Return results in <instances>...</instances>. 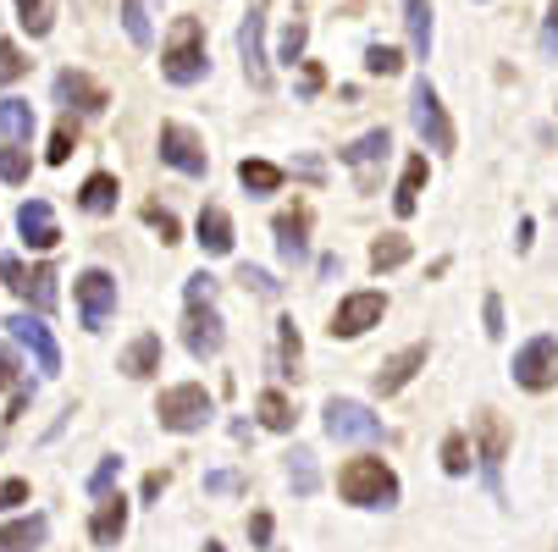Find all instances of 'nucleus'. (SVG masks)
<instances>
[{
	"instance_id": "obj_1",
	"label": "nucleus",
	"mask_w": 558,
	"mask_h": 552,
	"mask_svg": "<svg viewBox=\"0 0 558 552\" xmlns=\"http://www.w3.org/2000/svg\"><path fill=\"white\" fill-rule=\"evenodd\" d=\"M205 72H210V61H205V23L199 17H178L167 45H161V77L178 84V89H189V84H199Z\"/></svg>"
},
{
	"instance_id": "obj_2",
	"label": "nucleus",
	"mask_w": 558,
	"mask_h": 552,
	"mask_svg": "<svg viewBox=\"0 0 558 552\" xmlns=\"http://www.w3.org/2000/svg\"><path fill=\"white\" fill-rule=\"evenodd\" d=\"M338 498L354 508H392L398 503V476L381 458H349L338 469Z\"/></svg>"
},
{
	"instance_id": "obj_3",
	"label": "nucleus",
	"mask_w": 558,
	"mask_h": 552,
	"mask_svg": "<svg viewBox=\"0 0 558 552\" xmlns=\"http://www.w3.org/2000/svg\"><path fill=\"white\" fill-rule=\"evenodd\" d=\"M155 415H161V431L189 437V431H199V426L216 415V398H210V392H205L199 381H183V387H167V392H161Z\"/></svg>"
},
{
	"instance_id": "obj_4",
	"label": "nucleus",
	"mask_w": 558,
	"mask_h": 552,
	"mask_svg": "<svg viewBox=\"0 0 558 552\" xmlns=\"http://www.w3.org/2000/svg\"><path fill=\"white\" fill-rule=\"evenodd\" d=\"M410 122H415V133L426 138V149H453L459 138H453V122H448V111H442V100H437V89L426 84V77H415V89H410Z\"/></svg>"
},
{
	"instance_id": "obj_5",
	"label": "nucleus",
	"mask_w": 558,
	"mask_h": 552,
	"mask_svg": "<svg viewBox=\"0 0 558 552\" xmlns=\"http://www.w3.org/2000/svg\"><path fill=\"white\" fill-rule=\"evenodd\" d=\"M155 149H161V161L183 177H205L210 172V155H205V138L183 122H161V138H155Z\"/></svg>"
},
{
	"instance_id": "obj_6",
	"label": "nucleus",
	"mask_w": 558,
	"mask_h": 552,
	"mask_svg": "<svg viewBox=\"0 0 558 552\" xmlns=\"http://www.w3.org/2000/svg\"><path fill=\"white\" fill-rule=\"evenodd\" d=\"M111 309H117V277L89 266L77 277V321H84V332H100L111 321Z\"/></svg>"
},
{
	"instance_id": "obj_7",
	"label": "nucleus",
	"mask_w": 558,
	"mask_h": 552,
	"mask_svg": "<svg viewBox=\"0 0 558 552\" xmlns=\"http://www.w3.org/2000/svg\"><path fill=\"white\" fill-rule=\"evenodd\" d=\"M514 381L525 387V392H547V387H558V338H531L520 354H514Z\"/></svg>"
},
{
	"instance_id": "obj_8",
	"label": "nucleus",
	"mask_w": 558,
	"mask_h": 552,
	"mask_svg": "<svg viewBox=\"0 0 558 552\" xmlns=\"http://www.w3.org/2000/svg\"><path fill=\"white\" fill-rule=\"evenodd\" d=\"M327 437L332 442H381V415H371L354 398H332L327 404Z\"/></svg>"
},
{
	"instance_id": "obj_9",
	"label": "nucleus",
	"mask_w": 558,
	"mask_h": 552,
	"mask_svg": "<svg viewBox=\"0 0 558 552\" xmlns=\"http://www.w3.org/2000/svg\"><path fill=\"white\" fill-rule=\"evenodd\" d=\"M7 332L34 354L39 376H61V348H56V338H50V327H45V315H12Z\"/></svg>"
},
{
	"instance_id": "obj_10",
	"label": "nucleus",
	"mask_w": 558,
	"mask_h": 552,
	"mask_svg": "<svg viewBox=\"0 0 558 552\" xmlns=\"http://www.w3.org/2000/svg\"><path fill=\"white\" fill-rule=\"evenodd\" d=\"M387 149H392V133H387V127H371L365 138H354L349 149H338V161L354 167V177H360V194L376 188V167L387 161Z\"/></svg>"
},
{
	"instance_id": "obj_11",
	"label": "nucleus",
	"mask_w": 558,
	"mask_h": 552,
	"mask_svg": "<svg viewBox=\"0 0 558 552\" xmlns=\"http://www.w3.org/2000/svg\"><path fill=\"white\" fill-rule=\"evenodd\" d=\"M238 56H244V77L266 95V89H271V61H266V12H250V23L238 28Z\"/></svg>"
},
{
	"instance_id": "obj_12",
	"label": "nucleus",
	"mask_w": 558,
	"mask_h": 552,
	"mask_svg": "<svg viewBox=\"0 0 558 552\" xmlns=\"http://www.w3.org/2000/svg\"><path fill=\"white\" fill-rule=\"evenodd\" d=\"M381 315H387V298L381 293H349L332 315V338H360L371 327H381Z\"/></svg>"
},
{
	"instance_id": "obj_13",
	"label": "nucleus",
	"mask_w": 558,
	"mask_h": 552,
	"mask_svg": "<svg viewBox=\"0 0 558 552\" xmlns=\"http://www.w3.org/2000/svg\"><path fill=\"white\" fill-rule=\"evenodd\" d=\"M475 442H482V469H487V487L498 492V487H504V458H509V426H504L493 409H482V415H475Z\"/></svg>"
},
{
	"instance_id": "obj_14",
	"label": "nucleus",
	"mask_w": 558,
	"mask_h": 552,
	"mask_svg": "<svg viewBox=\"0 0 558 552\" xmlns=\"http://www.w3.org/2000/svg\"><path fill=\"white\" fill-rule=\"evenodd\" d=\"M0 277H7V287H12L17 298H28L39 315H45V309H56V271H50V266L23 271V260H7V266H0Z\"/></svg>"
},
{
	"instance_id": "obj_15",
	"label": "nucleus",
	"mask_w": 558,
	"mask_h": 552,
	"mask_svg": "<svg viewBox=\"0 0 558 552\" xmlns=\"http://www.w3.org/2000/svg\"><path fill=\"white\" fill-rule=\"evenodd\" d=\"M183 343H189V354H194V359H216V354H221L227 332H221V315H216L210 304H189V321H183Z\"/></svg>"
},
{
	"instance_id": "obj_16",
	"label": "nucleus",
	"mask_w": 558,
	"mask_h": 552,
	"mask_svg": "<svg viewBox=\"0 0 558 552\" xmlns=\"http://www.w3.org/2000/svg\"><path fill=\"white\" fill-rule=\"evenodd\" d=\"M421 370H426V343L398 348V354H387V359H381V370H376V392H381V398H392V392H404Z\"/></svg>"
},
{
	"instance_id": "obj_17",
	"label": "nucleus",
	"mask_w": 558,
	"mask_h": 552,
	"mask_svg": "<svg viewBox=\"0 0 558 552\" xmlns=\"http://www.w3.org/2000/svg\"><path fill=\"white\" fill-rule=\"evenodd\" d=\"M56 100H61L66 111H89V116H100V111L111 106V95L95 84V77H84V72H61V77H56Z\"/></svg>"
},
{
	"instance_id": "obj_18",
	"label": "nucleus",
	"mask_w": 558,
	"mask_h": 552,
	"mask_svg": "<svg viewBox=\"0 0 558 552\" xmlns=\"http://www.w3.org/2000/svg\"><path fill=\"white\" fill-rule=\"evenodd\" d=\"M17 232H23V244L28 249H56L61 244V226H56V210L45 205V199H28L23 210H17Z\"/></svg>"
},
{
	"instance_id": "obj_19",
	"label": "nucleus",
	"mask_w": 558,
	"mask_h": 552,
	"mask_svg": "<svg viewBox=\"0 0 558 552\" xmlns=\"http://www.w3.org/2000/svg\"><path fill=\"white\" fill-rule=\"evenodd\" d=\"M128 498L122 492H106L100 503H95V519H89V541L95 547H117L122 541V530H128Z\"/></svg>"
},
{
	"instance_id": "obj_20",
	"label": "nucleus",
	"mask_w": 558,
	"mask_h": 552,
	"mask_svg": "<svg viewBox=\"0 0 558 552\" xmlns=\"http://www.w3.org/2000/svg\"><path fill=\"white\" fill-rule=\"evenodd\" d=\"M277 255L288 266H299L310 255V210H282L277 216Z\"/></svg>"
},
{
	"instance_id": "obj_21",
	"label": "nucleus",
	"mask_w": 558,
	"mask_h": 552,
	"mask_svg": "<svg viewBox=\"0 0 558 552\" xmlns=\"http://www.w3.org/2000/svg\"><path fill=\"white\" fill-rule=\"evenodd\" d=\"M194 238L205 255H232V216L221 205H205L199 221H194Z\"/></svg>"
},
{
	"instance_id": "obj_22",
	"label": "nucleus",
	"mask_w": 558,
	"mask_h": 552,
	"mask_svg": "<svg viewBox=\"0 0 558 552\" xmlns=\"http://www.w3.org/2000/svg\"><path fill=\"white\" fill-rule=\"evenodd\" d=\"M117 370H122V376H133V381H149L155 370H161V338H155V332H144V338H133V343L122 348V359H117Z\"/></svg>"
},
{
	"instance_id": "obj_23",
	"label": "nucleus",
	"mask_w": 558,
	"mask_h": 552,
	"mask_svg": "<svg viewBox=\"0 0 558 552\" xmlns=\"http://www.w3.org/2000/svg\"><path fill=\"white\" fill-rule=\"evenodd\" d=\"M50 536V519L45 514H28V519H12L7 530H0V552H39Z\"/></svg>"
},
{
	"instance_id": "obj_24",
	"label": "nucleus",
	"mask_w": 558,
	"mask_h": 552,
	"mask_svg": "<svg viewBox=\"0 0 558 552\" xmlns=\"http://www.w3.org/2000/svg\"><path fill=\"white\" fill-rule=\"evenodd\" d=\"M421 188H426V155H410L404 177H398V194H392V210L404 216V221L421 210Z\"/></svg>"
},
{
	"instance_id": "obj_25",
	"label": "nucleus",
	"mask_w": 558,
	"mask_h": 552,
	"mask_svg": "<svg viewBox=\"0 0 558 552\" xmlns=\"http://www.w3.org/2000/svg\"><path fill=\"white\" fill-rule=\"evenodd\" d=\"M34 127H39V122H34V106H28V100H17V95L0 100V133H7V144H28Z\"/></svg>"
},
{
	"instance_id": "obj_26",
	"label": "nucleus",
	"mask_w": 558,
	"mask_h": 552,
	"mask_svg": "<svg viewBox=\"0 0 558 552\" xmlns=\"http://www.w3.org/2000/svg\"><path fill=\"white\" fill-rule=\"evenodd\" d=\"M77 205H84L89 216H111V210H117V177H111V172L84 177V188H77Z\"/></svg>"
},
{
	"instance_id": "obj_27",
	"label": "nucleus",
	"mask_w": 558,
	"mask_h": 552,
	"mask_svg": "<svg viewBox=\"0 0 558 552\" xmlns=\"http://www.w3.org/2000/svg\"><path fill=\"white\" fill-rule=\"evenodd\" d=\"M404 28H410V50L426 61L432 56V0H404Z\"/></svg>"
},
{
	"instance_id": "obj_28",
	"label": "nucleus",
	"mask_w": 558,
	"mask_h": 552,
	"mask_svg": "<svg viewBox=\"0 0 558 552\" xmlns=\"http://www.w3.org/2000/svg\"><path fill=\"white\" fill-rule=\"evenodd\" d=\"M238 183H244L255 199H266V194L282 188V167H271V161H238Z\"/></svg>"
},
{
	"instance_id": "obj_29",
	"label": "nucleus",
	"mask_w": 558,
	"mask_h": 552,
	"mask_svg": "<svg viewBox=\"0 0 558 552\" xmlns=\"http://www.w3.org/2000/svg\"><path fill=\"white\" fill-rule=\"evenodd\" d=\"M288 481L299 498H315V487H322V469H315V453L310 447H293L288 453Z\"/></svg>"
},
{
	"instance_id": "obj_30",
	"label": "nucleus",
	"mask_w": 558,
	"mask_h": 552,
	"mask_svg": "<svg viewBox=\"0 0 558 552\" xmlns=\"http://www.w3.org/2000/svg\"><path fill=\"white\" fill-rule=\"evenodd\" d=\"M404 260H410V238H404V232H387V238L371 244V271H398Z\"/></svg>"
},
{
	"instance_id": "obj_31",
	"label": "nucleus",
	"mask_w": 558,
	"mask_h": 552,
	"mask_svg": "<svg viewBox=\"0 0 558 552\" xmlns=\"http://www.w3.org/2000/svg\"><path fill=\"white\" fill-rule=\"evenodd\" d=\"M255 415H260V426L266 431H293V404L282 398V392H260V398H255Z\"/></svg>"
},
{
	"instance_id": "obj_32",
	"label": "nucleus",
	"mask_w": 558,
	"mask_h": 552,
	"mask_svg": "<svg viewBox=\"0 0 558 552\" xmlns=\"http://www.w3.org/2000/svg\"><path fill=\"white\" fill-rule=\"evenodd\" d=\"M17 23L28 28V39H45L56 28V0H17Z\"/></svg>"
},
{
	"instance_id": "obj_33",
	"label": "nucleus",
	"mask_w": 558,
	"mask_h": 552,
	"mask_svg": "<svg viewBox=\"0 0 558 552\" xmlns=\"http://www.w3.org/2000/svg\"><path fill=\"white\" fill-rule=\"evenodd\" d=\"M122 28H128V39H133L138 50H149V45H155L149 17H144V0H122Z\"/></svg>"
},
{
	"instance_id": "obj_34",
	"label": "nucleus",
	"mask_w": 558,
	"mask_h": 552,
	"mask_svg": "<svg viewBox=\"0 0 558 552\" xmlns=\"http://www.w3.org/2000/svg\"><path fill=\"white\" fill-rule=\"evenodd\" d=\"M442 469H448V476H464V469H470V437H464V431H448V442H442Z\"/></svg>"
},
{
	"instance_id": "obj_35",
	"label": "nucleus",
	"mask_w": 558,
	"mask_h": 552,
	"mask_svg": "<svg viewBox=\"0 0 558 552\" xmlns=\"http://www.w3.org/2000/svg\"><path fill=\"white\" fill-rule=\"evenodd\" d=\"M0 183H28V149L23 144L0 149Z\"/></svg>"
},
{
	"instance_id": "obj_36",
	"label": "nucleus",
	"mask_w": 558,
	"mask_h": 552,
	"mask_svg": "<svg viewBox=\"0 0 558 552\" xmlns=\"http://www.w3.org/2000/svg\"><path fill=\"white\" fill-rule=\"evenodd\" d=\"M277 348H282V376H299V327L293 321H277Z\"/></svg>"
},
{
	"instance_id": "obj_37",
	"label": "nucleus",
	"mask_w": 558,
	"mask_h": 552,
	"mask_svg": "<svg viewBox=\"0 0 558 552\" xmlns=\"http://www.w3.org/2000/svg\"><path fill=\"white\" fill-rule=\"evenodd\" d=\"M398 66H404V56H398L392 45H371V50H365V72H371V77H392Z\"/></svg>"
},
{
	"instance_id": "obj_38",
	"label": "nucleus",
	"mask_w": 558,
	"mask_h": 552,
	"mask_svg": "<svg viewBox=\"0 0 558 552\" xmlns=\"http://www.w3.org/2000/svg\"><path fill=\"white\" fill-rule=\"evenodd\" d=\"M28 72V61H23V50L12 45V39H0V89L7 84H17V77Z\"/></svg>"
},
{
	"instance_id": "obj_39",
	"label": "nucleus",
	"mask_w": 558,
	"mask_h": 552,
	"mask_svg": "<svg viewBox=\"0 0 558 552\" xmlns=\"http://www.w3.org/2000/svg\"><path fill=\"white\" fill-rule=\"evenodd\" d=\"M72 149H77V127H72V122H61V127L50 133V149H45V161H50V167H61Z\"/></svg>"
},
{
	"instance_id": "obj_40",
	"label": "nucleus",
	"mask_w": 558,
	"mask_h": 552,
	"mask_svg": "<svg viewBox=\"0 0 558 552\" xmlns=\"http://www.w3.org/2000/svg\"><path fill=\"white\" fill-rule=\"evenodd\" d=\"M144 221H149L155 232H161V244H178V238H183V232H178V216H172V210H161V205H144Z\"/></svg>"
},
{
	"instance_id": "obj_41",
	"label": "nucleus",
	"mask_w": 558,
	"mask_h": 552,
	"mask_svg": "<svg viewBox=\"0 0 558 552\" xmlns=\"http://www.w3.org/2000/svg\"><path fill=\"white\" fill-rule=\"evenodd\" d=\"M304 39H310V28H304V23H288V28H282V50H277V61L293 66V61L304 56Z\"/></svg>"
},
{
	"instance_id": "obj_42",
	"label": "nucleus",
	"mask_w": 558,
	"mask_h": 552,
	"mask_svg": "<svg viewBox=\"0 0 558 552\" xmlns=\"http://www.w3.org/2000/svg\"><path fill=\"white\" fill-rule=\"evenodd\" d=\"M117 476H122V458L111 453V458H100V469H95V476H89V492H95V498H106Z\"/></svg>"
},
{
	"instance_id": "obj_43",
	"label": "nucleus",
	"mask_w": 558,
	"mask_h": 552,
	"mask_svg": "<svg viewBox=\"0 0 558 552\" xmlns=\"http://www.w3.org/2000/svg\"><path fill=\"white\" fill-rule=\"evenodd\" d=\"M205 492H216V498L244 492V476H232V469H210V476H205Z\"/></svg>"
},
{
	"instance_id": "obj_44",
	"label": "nucleus",
	"mask_w": 558,
	"mask_h": 552,
	"mask_svg": "<svg viewBox=\"0 0 558 552\" xmlns=\"http://www.w3.org/2000/svg\"><path fill=\"white\" fill-rule=\"evenodd\" d=\"M238 282H244L250 293H260V298H277V282H271L260 266H244V271H238Z\"/></svg>"
},
{
	"instance_id": "obj_45",
	"label": "nucleus",
	"mask_w": 558,
	"mask_h": 552,
	"mask_svg": "<svg viewBox=\"0 0 558 552\" xmlns=\"http://www.w3.org/2000/svg\"><path fill=\"white\" fill-rule=\"evenodd\" d=\"M542 56H547V61H558V0L547 7V23H542Z\"/></svg>"
},
{
	"instance_id": "obj_46",
	"label": "nucleus",
	"mask_w": 558,
	"mask_h": 552,
	"mask_svg": "<svg viewBox=\"0 0 558 552\" xmlns=\"http://www.w3.org/2000/svg\"><path fill=\"white\" fill-rule=\"evenodd\" d=\"M322 84H327V72L315 66V61H304V66H299V95H304V100H310V95H322Z\"/></svg>"
},
{
	"instance_id": "obj_47",
	"label": "nucleus",
	"mask_w": 558,
	"mask_h": 552,
	"mask_svg": "<svg viewBox=\"0 0 558 552\" xmlns=\"http://www.w3.org/2000/svg\"><path fill=\"white\" fill-rule=\"evenodd\" d=\"M216 298V277L210 271H194L189 277V304H210Z\"/></svg>"
},
{
	"instance_id": "obj_48",
	"label": "nucleus",
	"mask_w": 558,
	"mask_h": 552,
	"mask_svg": "<svg viewBox=\"0 0 558 552\" xmlns=\"http://www.w3.org/2000/svg\"><path fill=\"white\" fill-rule=\"evenodd\" d=\"M482 315H487V338H504V298L498 293H487V309Z\"/></svg>"
},
{
	"instance_id": "obj_49",
	"label": "nucleus",
	"mask_w": 558,
	"mask_h": 552,
	"mask_svg": "<svg viewBox=\"0 0 558 552\" xmlns=\"http://www.w3.org/2000/svg\"><path fill=\"white\" fill-rule=\"evenodd\" d=\"M28 503V481H0V508H17Z\"/></svg>"
},
{
	"instance_id": "obj_50",
	"label": "nucleus",
	"mask_w": 558,
	"mask_h": 552,
	"mask_svg": "<svg viewBox=\"0 0 558 552\" xmlns=\"http://www.w3.org/2000/svg\"><path fill=\"white\" fill-rule=\"evenodd\" d=\"M161 492H167V469H149V476H144V487H138V498H144V503H155Z\"/></svg>"
},
{
	"instance_id": "obj_51",
	"label": "nucleus",
	"mask_w": 558,
	"mask_h": 552,
	"mask_svg": "<svg viewBox=\"0 0 558 552\" xmlns=\"http://www.w3.org/2000/svg\"><path fill=\"white\" fill-rule=\"evenodd\" d=\"M7 387H23V370H17L12 354H0V392H7Z\"/></svg>"
},
{
	"instance_id": "obj_52",
	"label": "nucleus",
	"mask_w": 558,
	"mask_h": 552,
	"mask_svg": "<svg viewBox=\"0 0 558 552\" xmlns=\"http://www.w3.org/2000/svg\"><path fill=\"white\" fill-rule=\"evenodd\" d=\"M250 541H255V547L271 541V514H255V519H250Z\"/></svg>"
},
{
	"instance_id": "obj_53",
	"label": "nucleus",
	"mask_w": 558,
	"mask_h": 552,
	"mask_svg": "<svg viewBox=\"0 0 558 552\" xmlns=\"http://www.w3.org/2000/svg\"><path fill=\"white\" fill-rule=\"evenodd\" d=\"M205 552H221V541H205Z\"/></svg>"
}]
</instances>
